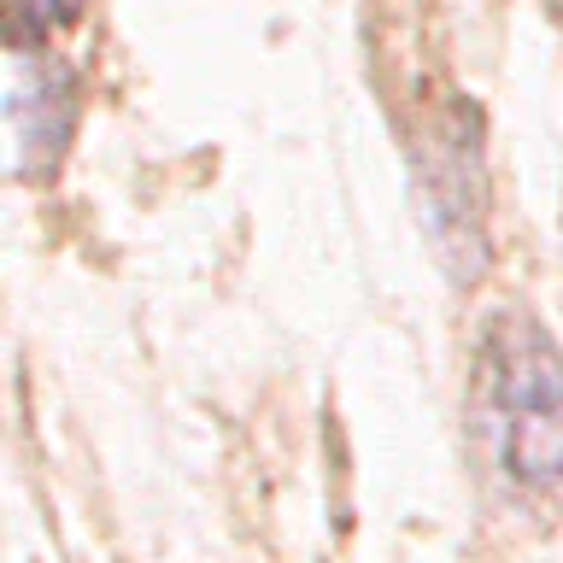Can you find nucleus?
<instances>
[{"label": "nucleus", "instance_id": "1", "mask_svg": "<svg viewBox=\"0 0 563 563\" xmlns=\"http://www.w3.org/2000/svg\"><path fill=\"white\" fill-rule=\"evenodd\" d=\"M493 399L505 417V464L528 487L563 482V352L534 317H510L493 346Z\"/></svg>", "mask_w": 563, "mask_h": 563}]
</instances>
